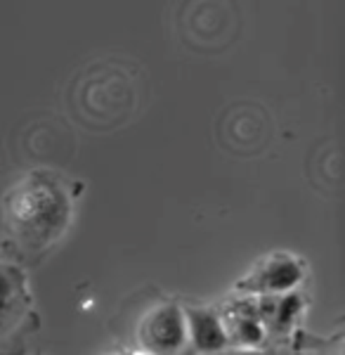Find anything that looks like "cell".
<instances>
[{"instance_id": "obj_1", "label": "cell", "mask_w": 345, "mask_h": 355, "mask_svg": "<svg viewBox=\"0 0 345 355\" xmlns=\"http://www.w3.org/2000/svg\"><path fill=\"white\" fill-rule=\"evenodd\" d=\"M5 214L17 237L31 246H43L64 230L69 202L55 180L33 173L10 190Z\"/></svg>"}, {"instance_id": "obj_2", "label": "cell", "mask_w": 345, "mask_h": 355, "mask_svg": "<svg viewBox=\"0 0 345 355\" xmlns=\"http://www.w3.org/2000/svg\"><path fill=\"white\" fill-rule=\"evenodd\" d=\"M140 339L152 355H172L187 341L185 313L172 303L149 313L140 327Z\"/></svg>"}, {"instance_id": "obj_3", "label": "cell", "mask_w": 345, "mask_h": 355, "mask_svg": "<svg viewBox=\"0 0 345 355\" xmlns=\"http://www.w3.org/2000/svg\"><path fill=\"white\" fill-rule=\"evenodd\" d=\"M303 279V268L291 256H272L263 263L244 287L263 294H289Z\"/></svg>"}, {"instance_id": "obj_4", "label": "cell", "mask_w": 345, "mask_h": 355, "mask_svg": "<svg viewBox=\"0 0 345 355\" xmlns=\"http://www.w3.org/2000/svg\"><path fill=\"white\" fill-rule=\"evenodd\" d=\"M185 320H187V339H192L197 351L213 353L225 348V343L229 339L225 322L213 311L192 308V311L185 313Z\"/></svg>"}, {"instance_id": "obj_5", "label": "cell", "mask_w": 345, "mask_h": 355, "mask_svg": "<svg viewBox=\"0 0 345 355\" xmlns=\"http://www.w3.org/2000/svg\"><path fill=\"white\" fill-rule=\"evenodd\" d=\"M227 329V336L237 339L239 343L244 346H258L265 336V329H263V322H260V313H253L251 306H241L237 308V313L232 315L229 320V327Z\"/></svg>"}, {"instance_id": "obj_6", "label": "cell", "mask_w": 345, "mask_h": 355, "mask_svg": "<svg viewBox=\"0 0 345 355\" xmlns=\"http://www.w3.org/2000/svg\"><path fill=\"white\" fill-rule=\"evenodd\" d=\"M298 311H301V296L298 294H284L279 301H274L272 318L277 320L279 327H286L296 320Z\"/></svg>"}, {"instance_id": "obj_7", "label": "cell", "mask_w": 345, "mask_h": 355, "mask_svg": "<svg viewBox=\"0 0 345 355\" xmlns=\"http://www.w3.org/2000/svg\"><path fill=\"white\" fill-rule=\"evenodd\" d=\"M15 299H17V284H15L12 272L0 266V322L12 311Z\"/></svg>"}]
</instances>
